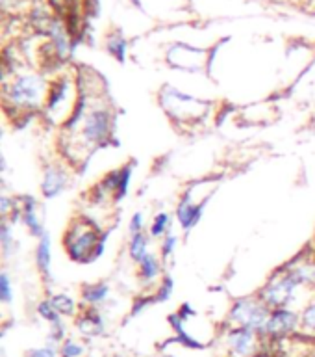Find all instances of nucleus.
<instances>
[{
    "instance_id": "f257e3e1",
    "label": "nucleus",
    "mask_w": 315,
    "mask_h": 357,
    "mask_svg": "<svg viewBox=\"0 0 315 357\" xmlns=\"http://www.w3.org/2000/svg\"><path fill=\"white\" fill-rule=\"evenodd\" d=\"M50 80L45 73L26 71L17 73L10 80L2 82V105L8 117H15L17 121L22 116H35L43 112Z\"/></svg>"
},
{
    "instance_id": "f03ea898",
    "label": "nucleus",
    "mask_w": 315,
    "mask_h": 357,
    "mask_svg": "<svg viewBox=\"0 0 315 357\" xmlns=\"http://www.w3.org/2000/svg\"><path fill=\"white\" fill-rule=\"evenodd\" d=\"M113 125H115V119H113L110 105L102 99V93H97L80 128L65 139L72 151L91 153L110 144V139L113 138Z\"/></svg>"
},
{
    "instance_id": "7ed1b4c3",
    "label": "nucleus",
    "mask_w": 315,
    "mask_h": 357,
    "mask_svg": "<svg viewBox=\"0 0 315 357\" xmlns=\"http://www.w3.org/2000/svg\"><path fill=\"white\" fill-rule=\"evenodd\" d=\"M104 242L106 234L89 216L72 218L61 238L67 257L78 264H88L99 259L104 251Z\"/></svg>"
},
{
    "instance_id": "20e7f679",
    "label": "nucleus",
    "mask_w": 315,
    "mask_h": 357,
    "mask_svg": "<svg viewBox=\"0 0 315 357\" xmlns=\"http://www.w3.org/2000/svg\"><path fill=\"white\" fill-rule=\"evenodd\" d=\"M269 314H271V309L258 298V294L243 296L232 301V305L228 309L227 322L230 328L252 329L261 335Z\"/></svg>"
},
{
    "instance_id": "39448f33",
    "label": "nucleus",
    "mask_w": 315,
    "mask_h": 357,
    "mask_svg": "<svg viewBox=\"0 0 315 357\" xmlns=\"http://www.w3.org/2000/svg\"><path fill=\"white\" fill-rule=\"evenodd\" d=\"M302 289L291 273L286 268H278L266 283L261 284V289L256 292L264 303L269 309H286L293 305L297 300V292Z\"/></svg>"
},
{
    "instance_id": "423d86ee",
    "label": "nucleus",
    "mask_w": 315,
    "mask_h": 357,
    "mask_svg": "<svg viewBox=\"0 0 315 357\" xmlns=\"http://www.w3.org/2000/svg\"><path fill=\"white\" fill-rule=\"evenodd\" d=\"M297 333H300V311L286 307V309H271L261 337L269 346L291 339Z\"/></svg>"
},
{
    "instance_id": "0eeeda50",
    "label": "nucleus",
    "mask_w": 315,
    "mask_h": 357,
    "mask_svg": "<svg viewBox=\"0 0 315 357\" xmlns=\"http://www.w3.org/2000/svg\"><path fill=\"white\" fill-rule=\"evenodd\" d=\"M161 106L169 112L171 117H180V121L202 119L208 108L204 100L195 99L191 95H186L172 88H165L161 91Z\"/></svg>"
},
{
    "instance_id": "6e6552de",
    "label": "nucleus",
    "mask_w": 315,
    "mask_h": 357,
    "mask_svg": "<svg viewBox=\"0 0 315 357\" xmlns=\"http://www.w3.org/2000/svg\"><path fill=\"white\" fill-rule=\"evenodd\" d=\"M225 348L228 357H256L267 350V342L258 331L228 326V331L225 333Z\"/></svg>"
},
{
    "instance_id": "1a4fd4ad",
    "label": "nucleus",
    "mask_w": 315,
    "mask_h": 357,
    "mask_svg": "<svg viewBox=\"0 0 315 357\" xmlns=\"http://www.w3.org/2000/svg\"><path fill=\"white\" fill-rule=\"evenodd\" d=\"M78 89L72 91V80L69 77H56L54 80H50L49 93H47V100H45L43 114L47 117H54L58 114L61 106L65 105L67 100L76 99Z\"/></svg>"
},
{
    "instance_id": "9d476101",
    "label": "nucleus",
    "mask_w": 315,
    "mask_h": 357,
    "mask_svg": "<svg viewBox=\"0 0 315 357\" xmlns=\"http://www.w3.org/2000/svg\"><path fill=\"white\" fill-rule=\"evenodd\" d=\"M69 184V169L63 166V162H49L43 169L41 178V192L47 199H52L60 195Z\"/></svg>"
},
{
    "instance_id": "9b49d317",
    "label": "nucleus",
    "mask_w": 315,
    "mask_h": 357,
    "mask_svg": "<svg viewBox=\"0 0 315 357\" xmlns=\"http://www.w3.org/2000/svg\"><path fill=\"white\" fill-rule=\"evenodd\" d=\"M284 268L293 275L300 287L315 290V250L302 251L293 261L284 264Z\"/></svg>"
},
{
    "instance_id": "f8f14e48",
    "label": "nucleus",
    "mask_w": 315,
    "mask_h": 357,
    "mask_svg": "<svg viewBox=\"0 0 315 357\" xmlns=\"http://www.w3.org/2000/svg\"><path fill=\"white\" fill-rule=\"evenodd\" d=\"M74 328L82 339H97L106 331L104 317L97 307H82L74 318Z\"/></svg>"
},
{
    "instance_id": "ddd939ff",
    "label": "nucleus",
    "mask_w": 315,
    "mask_h": 357,
    "mask_svg": "<svg viewBox=\"0 0 315 357\" xmlns=\"http://www.w3.org/2000/svg\"><path fill=\"white\" fill-rule=\"evenodd\" d=\"M17 203H19V208H21V222L24 223V227L28 229V233L35 236V238H41L45 233V223L43 220L39 218L38 214V201L33 195H19L17 197Z\"/></svg>"
},
{
    "instance_id": "4468645a",
    "label": "nucleus",
    "mask_w": 315,
    "mask_h": 357,
    "mask_svg": "<svg viewBox=\"0 0 315 357\" xmlns=\"http://www.w3.org/2000/svg\"><path fill=\"white\" fill-rule=\"evenodd\" d=\"M202 212H204V203H195L193 197L189 192L180 197L177 205V220L180 223V227L184 231H189V229H193L197 223L200 222V218H202Z\"/></svg>"
},
{
    "instance_id": "2eb2a0df",
    "label": "nucleus",
    "mask_w": 315,
    "mask_h": 357,
    "mask_svg": "<svg viewBox=\"0 0 315 357\" xmlns=\"http://www.w3.org/2000/svg\"><path fill=\"white\" fill-rule=\"evenodd\" d=\"M161 278H163V261H161V257L154 255L150 251L149 255L138 264V279L143 287H150V284L160 283Z\"/></svg>"
},
{
    "instance_id": "dca6fc26",
    "label": "nucleus",
    "mask_w": 315,
    "mask_h": 357,
    "mask_svg": "<svg viewBox=\"0 0 315 357\" xmlns=\"http://www.w3.org/2000/svg\"><path fill=\"white\" fill-rule=\"evenodd\" d=\"M108 300H110V287L104 281L83 284L82 290H80V305L82 307L100 309Z\"/></svg>"
},
{
    "instance_id": "f3484780",
    "label": "nucleus",
    "mask_w": 315,
    "mask_h": 357,
    "mask_svg": "<svg viewBox=\"0 0 315 357\" xmlns=\"http://www.w3.org/2000/svg\"><path fill=\"white\" fill-rule=\"evenodd\" d=\"M33 261H35L38 272L45 279H49L50 268H52V240H50L49 234H43L41 238H38V245L33 251Z\"/></svg>"
},
{
    "instance_id": "a211bd4d",
    "label": "nucleus",
    "mask_w": 315,
    "mask_h": 357,
    "mask_svg": "<svg viewBox=\"0 0 315 357\" xmlns=\"http://www.w3.org/2000/svg\"><path fill=\"white\" fill-rule=\"evenodd\" d=\"M49 298L52 305L56 307V311L60 312V317L63 318H76V314L82 309V305L67 292H56V294H50Z\"/></svg>"
},
{
    "instance_id": "6ab92c4d",
    "label": "nucleus",
    "mask_w": 315,
    "mask_h": 357,
    "mask_svg": "<svg viewBox=\"0 0 315 357\" xmlns=\"http://www.w3.org/2000/svg\"><path fill=\"white\" fill-rule=\"evenodd\" d=\"M150 253V234L149 233H139L132 234L128 240V257L132 259L136 264L143 261L145 257Z\"/></svg>"
},
{
    "instance_id": "aec40b11",
    "label": "nucleus",
    "mask_w": 315,
    "mask_h": 357,
    "mask_svg": "<svg viewBox=\"0 0 315 357\" xmlns=\"http://www.w3.org/2000/svg\"><path fill=\"white\" fill-rule=\"evenodd\" d=\"M172 216L169 212H158L149 223L150 238H163L165 234L171 233Z\"/></svg>"
},
{
    "instance_id": "412c9836",
    "label": "nucleus",
    "mask_w": 315,
    "mask_h": 357,
    "mask_svg": "<svg viewBox=\"0 0 315 357\" xmlns=\"http://www.w3.org/2000/svg\"><path fill=\"white\" fill-rule=\"evenodd\" d=\"M300 331L315 339V298L300 309Z\"/></svg>"
},
{
    "instance_id": "4be33fe9",
    "label": "nucleus",
    "mask_w": 315,
    "mask_h": 357,
    "mask_svg": "<svg viewBox=\"0 0 315 357\" xmlns=\"http://www.w3.org/2000/svg\"><path fill=\"white\" fill-rule=\"evenodd\" d=\"M0 245H2V253H4V257L11 255V253H15L17 251L13 223L6 222V220H2V223H0Z\"/></svg>"
},
{
    "instance_id": "5701e85b",
    "label": "nucleus",
    "mask_w": 315,
    "mask_h": 357,
    "mask_svg": "<svg viewBox=\"0 0 315 357\" xmlns=\"http://www.w3.org/2000/svg\"><path fill=\"white\" fill-rule=\"evenodd\" d=\"M86 351H88L86 344L74 337H67L60 344V357H83Z\"/></svg>"
},
{
    "instance_id": "b1692460",
    "label": "nucleus",
    "mask_w": 315,
    "mask_h": 357,
    "mask_svg": "<svg viewBox=\"0 0 315 357\" xmlns=\"http://www.w3.org/2000/svg\"><path fill=\"white\" fill-rule=\"evenodd\" d=\"M38 314L41 320H45V322L49 324H54L58 322V320H61L63 317H60V312L56 311V307L52 305V301H50V298H45V300H41L38 303Z\"/></svg>"
},
{
    "instance_id": "393cba45",
    "label": "nucleus",
    "mask_w": 315,
    "mask_h": 357,
    "mask_svg": "<svg viewBox=\"0 0 315 357\" xmlns=\"http://www.w3.org/2000/svg\"><path fill=\"white\" fill-rule=\"evenodd\" d=\"M172 290H175V281H172L171 275H163L160 279V283L156 284V290H154V300L156 301H167L169 298L172 296Z\"/></svg>"
},
{
    "instance_id": "a878e982",
    "label": "nucleus",
    "mask_w": 315,
    "mask_h": 357,
    "mask_svg": "<svg viewBox=\"0 0 315 357\" xmlns=\"http://www.w3.org/2000/svg\"><path fill=\"white\" fill-rule=\"evenodd\" d=\"M49 342L54 346H60L67 339V326L63 322V318L54 324H49Z\"/></svg>"
},
{
    "instance_id": "bb28decb",
    "label": "nucleus",
    "mask_w": 315,
    "mask_h": 357,
    "mask_svg": "<svg viewBox=\"0 0 315 357\" xmlns=\"http://www.w3.org/2000/svg\"><path fill=\"white\" fill-rule=\"evenodd\" d=\"M178 248V236L177 234H165L163 238H161V244H160V257L161 261L165 262L167 259H171L172 255H175V251H177Z\"/></svg>"
},
{
    "instance_id": "cd10ccee",
    "label": "nucleus",
    "mask_w": 315,
    "mask_h": 357,
    "mask_svg": "<svg viewBox=\"0 0 315 357\" xmlns=\"http://www.w3.org/2000/svg\"><path fill=\"white\" fill-rule=\"evenodd\" d=\"M13 300V281H11L10 273H0V301L2 303H11Z\"/></svg>"
},
{
    "instance_id": "c85d7f7f",
    "label": "nucleus",
    "mask_w": 315,
    "mask_h": 357,
    "mask_svg": "<svg viewBox=\"0 0 315 357\" xmlns=\"http://www.w3.org/2000/svg\"><path fill=\"white\" fill-rule=\"evenodd\" d=\"M26 357H60V346L54 344H43L35 346V348H30L26 351Z\"/></svg>"
},
{
    "instance_id": "c756f323",
    "label": "nucleus",
    "mask_w": 315,
    "mask_h": 357,
    "mask_svg": "<svg viewBox=\"0 0 315 357\" xmlns=\"http://www.w3.org/2000/svg\"><path fill=\"white\" fill-rule=\"evenodd\" d=\"M108 50L113 54V58L122 61L124 60V56H127V43H124V39L119 38V36L110 39V41H108Z\"/></svg>"
},
{
    "instance_id": "7c9ffc66",
    "label": "nucleus",
    "mask_w": 315,
    "mask_h": 357,
    "mask_svg": "<svg viewBox=\"0 0 315 357\" xmlns=\"http://www.w3.org/2000/svg\"><path fill=\"white\" fill-rule=\"evenodd\" d=\"M145 214L143 212H136L132 216V220H130V225H128V233H130V236L132 234H139V233H145Z\"/></svg>"
},
{
    "instance_id": "2f4dec72",
    "label": "nucleus",
    "mask_w": 315,
    "mask_h": 357,
    "mask_svg": "<svg viewBox=\"0 0 315 357\" xmlns=\"http://www.w3.org/2000/svg\"><path fill=\"white\" fill-rule=\"evenodd\" d=\"M256 357H275V354H271V351H261L260 356H256Z\"/></svg>"
},
{
    "instance_id": "473e14b6",
    "label": "nucleus",
    "mask_w": 315,
    "mask_h": 357,
    "mask_svg": "<svg viewBox=\"0 0 315 357\" xmlns=\"http://www.w3.org/2000/svg\"><path fill=\"white\" fill-rule=\"evenodd\" d=\"M312 356L315 357V339H314V342H312Z\"/></svg>"
}]
</instances>
